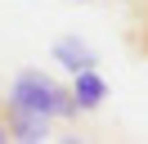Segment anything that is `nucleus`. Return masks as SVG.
<instances>
[{"instance_id": "5", "label": "nucleus", "mask_w": 148, "mask_h": 144, "mask_svg": "<svg viewBox=\"0 0 148 144\" xmlns=\"http://www.w3.org/2000/svg\"><path fill=\"white\" fill-rule=\"evenodd\" d=\"M9 140V126H5V113H0V144Z\"/></svg>"}, {"instance_id": "4", "label": "nucleus", "mask_w": 148, "mask_h": 144, "mask_svg": "<svg viewBox=\"0 0 148 144\" xmlns=\"http://www.w3.org/2000/svg\"><path fill=\"white\" fill-rule=\"evenodd\" d=\"M72 95H76V104L90 113V108H99L103 99H108V86H103V77L94 68H85V72H76V86H72Z\"/></svg>"}, {"instance_id": "2", "label": "nucleus", "mask_w": 148, "mask_h": 144, "mask_svg": "<svg viewBox=\"0 0 148 144\" xmlns=\"http://www.w3.org/2000/svg\"><path fill=\"white\" fill-rule=\"evenodd\" d=\"M5 126H9V140H23V144L49 140V117L32 113V108H18V104H5Z\"/></svg>"}, {"instance_id": "3", "label": "nucleus", "mask_w": 148, "mask_h": 144, "mask_svg": "<svg viewBox=\"0 0 148 144\" xmlns=\"http://www.w3.org/2000/svg\"><path fill=\"white\" fill-rule=\"evenodd\" d=\"M54 63H63V68L76 77V72L94 68L99 59H94V50H90L85 41H76V36H63V41H54Z\"/></svg>"}, {"instance_id": "1", "label": "nucleus", "mask_w": 148, "mask_h": 144, "mask_svg": "<svg viewBox=\"0 0 148 144\" xmlns=\"http://www.w3.org/2000/svg\"><path fill=\"white\" fill-rule=\"evenodd\" d=\"M9 104L32 108V113H45V117H76V113H81V104H76L72 90L54 86V81H49L45 72H36V68H27V72H18V77H14Z\"/></svg>"}]
</instances>
